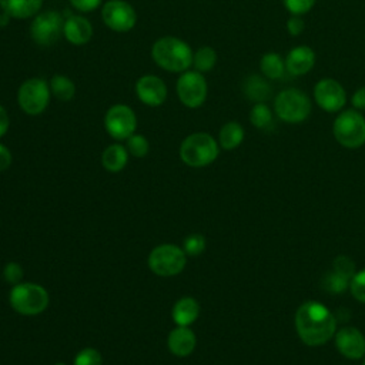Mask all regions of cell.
Returning a JSON list of instances; mask_svg holds the SVG:
<instances>
[{"label": "cell", "instance_id": "1", "mask_svg": "<svg viewBox=\"0 0 365 365\" xmlns=\"http://www.w3.org/2000/svg\"><path fill=\"white\" fill-rule=\"evenodd\" d=\"M295 328L307 345L317 346L334 336L336 321L325 305L317 301H305L295 314Z\"/></svg>", "mask_w": 365, "mask_h": 365}, {"label": "cell", "instance_id": "2", "mask_svg": "<svg viewBox=\"0 0 365 365\" xmlns=\"http://www.w3.org/2000/svg\"><path fill=\"white\" fill-rule=\"evenodd\" d=\"M192 50L181 38L165 36L158 38L151 47L154 63L170 73H184L192 66Z\"/></svg>", "mask_w": 365, "mask_h": 365}, {"label": "cell", "instance_id": "3", "mask_svg": "<svg viewBox=\"0 0 365 365\" xmlns=\"http://www.w3.org/2000/svg\"><path fill=\"white\" fill-rule=\"evenodd\" d=\"M274 111L285 123H302L311 113V100L299 88H285L275 96Z\"/></svg>", "mask_w": 365, "mask_h": 365}, {"label": "cell", "instance_id": "4", "mask_svg": "<svg viewBox=\"0 0 365 365\" xmlns=\"http://www.w3.org/2000/svg\"><path fill=\"white\" fill-rule=\"evenodd\" d=\"M180 155L187 165L205 167L217 158L218 144L207 133H194L181 143Z\"/></svg>", "mask_w": 365, "mask_h": 365}, {"label": "cell", "instance_id": "5", "mask_svg": "<svg viewBox=\"0 0 365 365\" xmlns=\"http://www.w3.org/2000/svg\"><path fill=\"white\" fill-rule=\"evenodd\" d=\"M335 140L346 148H358L365 144V117L355 108L339 113L334 121Z\"/></svg>", "mask_w": 365, "mask_h": 365}, {"label": "cell", "instance_id": "6", "mask_svg": "<svg viewBox=\"0 0 365 365\" xmlns=\"http://www.w3.org/2000/svg\"><path fill=\"white\" fill-rule=\"evenodd\" d=\"M10 304L21 315H37L48 305L47 291L33 282H20L10 292Z\"/></svg>", "mask_w": 365, "mask_h": 365}, {"label": "cell", "instance_id": "7", "mask_svg": "<svg viewBox=\"0 0 365 365\" xmlns=\"http://www.w3.org/2000/svg\"><path fill=\"white\" fill-rule=\"evenodd\" d=\"M50 84L40 77H33L21 83L17 91L20 108L29 115L41 114L50 101Z\"/></svg>", "mask_w": 365, "mask_h": 365}, {"label": "cell", "instance_id": "8", "mask_svg": "<svg viewBox=\"0 0 365 365\" xmlns=\"http://www.w3.org/2000/svg\"><path fill=\"white\" fill-rule=\"evenodd\" d=\"M187 254L174 244H161L155 247L148 257L150 269L161 277H171L182 271Z\"/></svg>", "mask_w": 365, "mask_h": 365}, {"label": "cell", "instance_id": "9", "mask_svg": "<svg viewBox=\"0 0 365 365\" xmlns=\"http://www.w3.org/2000/svg\"><path fill=\"white\" fill-rule=\"evenodd\" d=\"M64 19L56 10H47L34 16L30 24V36L38 46H51L63 34Z\"/></svg>", "mask_w": 365, "mask_h": 365}, {"label": "cell", "instance_id": "10", "mask_svg": "<svg viewBox=\"0 0 365 365\" xmlns=\"http://www.w3.org/2000/svg\"><path fill=\"white\" fill-rule=\"evenodd\" d=\"M177 96L180 101L188 108H197L204 104L207 98L208 86L202 76V73L194 71H184L181 73L180 78L177 80Z\"/></svg>", "mask_w": 365, "mask_h": 365}, {"label": "cell", "instance_id": "11", "mask_svg": "<svg viewBox=\"0 0 365 365\" xmlns=\"http://www.w3.org/2000/svg\"><path fill=\"white\" fill-rule=\"evenodd\" d=\"M137 118L131 107L125 104L111 106L104 115L106 131L114 140H127L134 134Z\"/></svg>", "mask_w": 365, "mask_h": 365}, {"label": "cell", "instance_id": "12", "mask_svg": "<svg viewBox=\"0 0 365 365\" xmlns=\"http://www.w3.org/2000/svg\"><path fill=\"white\" fill-rule=\"evenodd\" d=\"M101 19L113 31L125 33L135 26L137 14L134 7L125 0H108L103 6Z\"/></svg>", "mask_w": 365, "mask_h": 365}, {"label": "cell", "instance_id": "13", "mask_svg": "<svg viewBox=\"0 0 365 365\" xmlns=\"http://www.w3.org/2000/svg\"><path fill=\"white\" fill-rule=\"evenodd\" d=\"M314 100L324 111L338 113L346 103V93L339 81L322 78L314 87Z\"/></svg>", "mask_w": 365, "mask_h": 365}, {"label": "cell", "instance_id": "14", "mask_svg": "<svg viewBox=\"0 0 365 365\" xmlns=\"http://www.w3.org/2000/svg\"><path fill=\"white\" fill-rule=\"evenodd\" d=\"M135 94L145 106L158 107L167 98V86L158 76L145 74L137 80Z\"/></svg>", "mask_w": 365, "mask_h": 365}, {"label": "cell", "instance_id": "15", "mask_svg": "<svg viewBox=\"0 0 365 365\" xmlns=\"http://www.w3.org/2000/svg\"><path fill=\"white\" fill-rule=\"evenodd\" d=\"M335 345L338 351L349 359H359L365 355V336L354 327L339 329L335 336Z\"/></svg>", "mask_w": 365, "mask_h": 365}, {"label": "cell", "instance_id": "16", "mask_svg": "<svg viewBox=\"0 0 365 365\" xmlns=\"http://www.w3.org/2000/svg\"><path fill=\"white\" fill-rule=\"evenodd\" d=\"M315 64V53L308 46H297L291 48L285 57V68L291 76H304L312 70Z\"/></svg>", "mask_w": 365, "mask_h": 365}, {"label": "cell", "instance_id": "17", "mask_svg": "<svg viewBox=\"0 0 365 365\" xmlns=\"http://www.w3.org/2000/svg\"><path fill=\"white\" fill-rule=\"evenodd\" d=\"M63 36L74 46H83L90 41L93 36L91 23L83 16H70L64 20Z\"/></svg>", "mask_w": 365, "mask_h": 365}, {"label": "cell", "instance_id": "18", "mask_svg": "<svg viewBox=\"0 0 365 365\" xmlns=\"http://www.w3.org/2000/svg\"><path fill=\"white\" fill-rule=\"evenodd\" d=\"M168 348L177 356H187L195 348V335L188 327H177L168 335Z\"/></svg>", "mask_w": 365, "mask_h": 365}, {"label": "cell", "instance_id": "19", "mask_svg": "<svg viewBox=\"0 0 365 365\" xmlns=\"http://www.w3.org/2000/svg\"><path fill=\"white\" fill-rule=\"evenodd\" d=\"M242 91H244V96L254 104L265 103L267 100L271 98V94H272V88L269 83L264 76H259V74L248 76L244 80Z\"/></svg>", "mask_w": 365, "mask_h": 365}, {"label": "cell", "instance_id": "20", "mask_svg": "<svg viewBox=\"0 0 365 365\" xmlns=\"http://www.w3.org/2000/svg\"><path fill=\"white\" fill-rule=\"evenodd\" d=\"M43 0H0L1 10L11 19H29L38 14Z\"/></svg>", "mask_w": 365, "mask_h": 365}, {"label": "cell", "instance_id": "21", "mask_svg": "<svg viewBox=\"0 0 365 365\" xmlns=\"http://www.w3.org/2000/svg\"><path fill=\"white\" fill-rule=\"evenodd\" d=\"M200 314L198 302L191 297H184L173 307V319L180 327H188Z\"/></svg>", "mask_w": 365, "mask_h": 365}, {"label": "cell", "instance_id": "22", "mask_svg": "<svg viewBox=\"0 0 365 365\" xmlns=\"http://www.w3.org/2000/svg\"><path fill=\"white\" fill-rule=\"evenodd\" d=\"M259 70L262 76L268 80H279L284 77L287 68H285V60L274 51L265 53L259 60Z\"/></svg>", "mask_w": 365, "mask_h": 365}, {"label": "cell", "instance_id": "23", "mask_svg": "<svg viewBox=\"0 0 365 365\" xmlns=\"http://www.w3.org/2000/svg\"><path fill=\"white\" fill-rule=\"evenodd\" d=\"M128 160V151L121 144H111L108 145L101 155V163L106 170L111 173H117L123 170Z\"/></svg>", "mask_w": 365, "mask_h": 365}, {"label": "cell", "instance_id": "24", "mask_svg": "<svg viewBox=\"0 0 365 365\" xmlns=\"http://www.w3.org/2000/svg\"><path fill=\"white\" fill-rule=\"evenodd\" d=\"M244 140V128L237 121L225 123L218 134V143L224 150L237 148Z\"/></svg>", "mask_w": 365, "mask_h": 365}, {"label": "cell", "instance_id": "25", "mask_svg": "<svg viewBox=\"0 0 365 365\" xmlns=\"http://www.w3.org/2000/svg\"><path fill=\"white\" fill-rule=\"evenodd\" d=\"M48 84L51 94L60 101H70L76 94V86L67 76L54 74Z\"/></svg>", "mask_w": 365, "mask_h": 365}, {"label": "cell", "instance_id": "26", "mask_svg": "<svg viewBox=\"0 0 365 365\" xmlns=\"http://www.w3.org/2000/svg\"><path fill=\"white\" fill-rule=\"evenodd\" d=\"M215 63H217V53L210 46H204L198 48L192 56V66L200 73L211 71Z\"/></svg>", "mask_w": 365, "mask_h": 365}, {"label": "cell", "instance_id": "27", "mask_svg": "<svg viewBox=\"0 0 365 365\" xmlns=\"http://www.w3.org/2000/svg\"><path fill=\"white\" fill-rule=\"evenodd\" d=\"M250 121L259 130H267L272 125V111L265 103H255L250 111Z\"/></svg>", "mask_w": 365, "mask_h": 365}, {"label": "cell", "instance_id": "28", "mask_svg": "<svg viewBox=\"0 0 365 365\" xmlns=\"http://www.w3.org/2000/svg\"><path fill=\"white\" fill-rule=\"evenodd\" d=\"M351 284V279L344 277L342 274L336 272V271H332L329 272L325 278H324V287L328 292H332V294H341L344 292Z\"/></svg>", "mask_w": 365, "mask_h": 365}, {"label": "cell", "instance_id": "29", "mask_svg": "<svg viewBox=\"0 0 365 365\" xmlns=\"http://www.w3.org/2000/svg\"><path fill=\"white\" fill-rule=\"evenodd\" d=\"M148 141L141 134H133L127 138V151L134 157H144L148 153Z\"/></svg>", "mask_w": 365, "mask_h": 365}, {"label": "cell", "instance_id": "30", "mask_svg": "<svg viewBox=\"0 0 365 365\" xmlns=\"http://www.w3.org/2000/svg\"><path fill=\"white\" fill-rule=\"evenodd\" d=\"M205 248V238L201 234H191L184 240V252L187 255H200Z\"/></svg>", "mask_w": 365, "mask_h": 365}, {"label": "cell", "instance_id": "31", "mask_svg": "<svg viewBox=\"0 0 365 365\" xmlns=\"http://www.w3.org/2000/svg\"><path fill=\"white\" fill-rule=\"evenodd\" d=\"M74 365H101V355L94 348H84L76 355Z\"/></svg>", "mask_w": 365, "mask_h": 365}, {"label": "cell", "instance_id": "32", "mask_svg": "<svg viewBox=\"0 0 365 365\" xmlns=\"http://www.w3.org/2000/svg\"><path fill=\"white\" fill-rule=\"evenodd\" d=\"M285 9L295 16H302L305 13H308L317 0H282Z\"/></svg>", "mask_w": 365, "mask_h": 365}, {"label": "cell", "instance_id": "33", "mask_svg": "<svg viewBox=\"0 0 365 365\" xmlns=\"http://www.w3.org/2000/svg\"><path fill=\"white\" fill-rule=\"evenodd\" d=\"M349 288L354 298H356L359 302H365V269L356 272L352 277Z\"/></svg>", "mask_w": 365, "mask_h": 365}, {"label": "cell", "instance_id": "34", "mask_svg": "<svg viewBox=\"0 0 365 365\" xmlns=\"http://www.w3.org/2000/svg\"><path fill=\"white\" fill-rule=\"evenodd\" d=\"M334 271H336V272L342 274L344 277L352 279V277L355 275V264L348 257L339 255L334 261Z\"/></svg>", "mask_w": 365, "mask_h": 365}, {"label": "cell", "instance_id": "35", "mask_svg": "<svg viewBox=\"0 0 365 365\" xmlns=\"http://www.w3.org/2000/svg\"><path fill=\"white\" fill-rule=\"evenodd\" d=\"M3 277L7 282L17 285L23 278V269L17 262H9L3 269Z\"/></svg>", "mask_w": 365, "mask_h": 365}, {"label": "cell", "instance_id": "36", "mask_svg": "<svg viewBox=\"0 0 365 365\" xmlns=\"http://www.w3.org/2000/svg\"><path fill=\"white\" fill-rule=\"evenodd\" d=\"M287 30L294 37L299 36L305 30V23H304L302 17L291 14V17L287 20Z\"/></svg>", "mask_w": 365, "mask_h": 365}, {"label": "cell", "instance_id": "37", "mask_svg": "<svg viewBox=\"0 0 365 365\" xmlns=\"http://www.w3.org/2000/svg\"><path fill=\"white\" fill-rule=\"evenodd\" d=\"M68 1L74 9L83 13H90L101 4V0H68Z\"/></svg>", "mask_w": 365, "mask_h": 365}, {"label": "cell", "instance_id": "38", "mask_svg": "<svg viewBox=\"0 0 365 365\" xmlns=\"http://www.w3.org/2000/svg\"><path fill=\"white\" fill-rule=\"evenodd\" d=\"M351 103L355 110L365 111V86L359 87L351 97Z\"/></svg>", "mask_w": 365, "mask_h": 365}, {"label": "cell", "instance_id": "39", "mask_svg": "<svg viewBox=\"0 0 365 365\" xmlns=\"http://www.w3.org/2000/svg\"><path fill=\"white\" fill-rule=\"evenodd\" d=\"M10 164H11V154L6 145L0 144V171L9 168Z\"/></svg>", "mask_w": 365, "mask_h": 365}, {"label": "cell", "instance_id": "40", "mask_svg": "<svg viewBox=\"0 0 365 365\" xmlns=\"http://www.w3.org/2000/svg\"><path fill=\"white\" fill-rule=\"evenodd\" d=\"M9 130V115L6 108L0 104V137H3Z\"/></svg>", "mask_w": 365, "mask_h": 365}, {"label": "cell", "instance_id": "41", "mask_svg": "<svg viewBox=\"0 0 365 365\" xmlns=\"http://www.w3.org/2000/svg\"><path fill=\"white\" fill-rule=\"evenodd\" d=\"M54 365H64L63 362H57V364H54Z\"/></svg>", "mask_w": 365, "mask_h": 365}, {"label": "cell", "instance_id": "42", "mask_svg": "<svg viewBox=\"0 0 365 365\" xmlns=\"http://www.w3.org/2000/svg\"><path fill=\"white\" fill-rule=\"evenodd\" d=\"M362 365H365V359H364V362H362Z\"/></svg>", "mask_w": 365, "mask_h": 365}]
</instances>
